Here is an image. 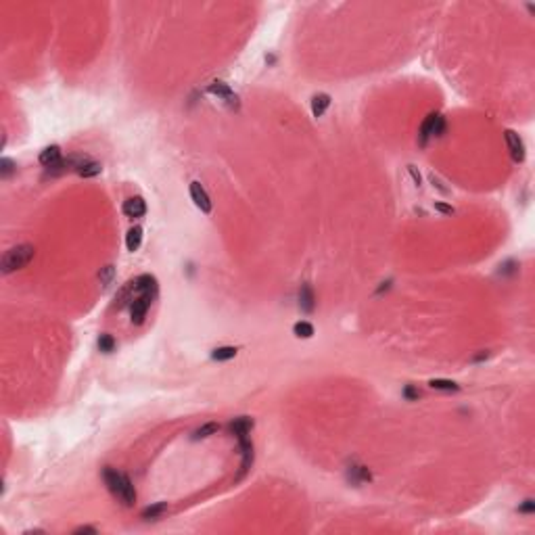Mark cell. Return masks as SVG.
Instances as JSON below:
<instances>
[{"instance_id":"obj_1","label":"cell","mask_w":535,"mask_h":535,"mask_svg":"<svg viewBox=\"0 0 535 535\" xmlns=\"http://www.w3.org/2000/svg\"><path fill=\"white\" fill-rule=\"evenodd\" d=\"M103 481H105L107 489L111 492V496H115L121 504L132 506L134 502H136V489H134V485H132L128 475L115 471V468H111V466H105Z\"/></svg>"},{"instance_id":"obj_2","label":"cell","mask_w":535,"mask_h":535,"mask_svg":"<svg viewBox=\"0 0 535 535\" xmlns=\"http://www.w3.org/2000/svg\"><path fill=\"white\" fill-rule=\"evenodd\" d=\"M36 255V249L32 245H17V247L9 249L3 259H0V270L3 274H11L15 270H21V268H26Z\"/></svg>"},{"instance_id":"obj_3","label":"cell","mask_w":535,"mask_h":535,"mask_svg":"<svg viewBox=\"0 0 535 535\" xmlns=\"http://www.w3.org/2000/svg\"><path fill=\"white\" fill-rule=\"evenodd\" d=\"M153 301H155V297H151V295H136L132 299V303H130V320H132V324L140 326L147 320V314H149Z\"/></svg>"},{"instance_id":"obj_4","label":"cell","mask_w":535,"mask_h":535,"mask_svg":"<svg viewBox=\"0 0 535 535\" xmlns=\"http://www.w3.org/2000/svg\"><path fill=\"white\" fill-rule=\"evenodd\" d=\"M238 448H240V471L236 475V481H240L245 475H247L251 471V466H253V443H251V437L249 435H242L238 437Z\"/></svg>"},{"instance_id":"obj_5","label":"cell","mask_w":535,"mask_h":535,"mask_svg":"<svg viewBox=\"0 0 535 535\" xmlns=\"http://www.w3.org/2000/svg\"><path fill=\"white\" fill-rule=\"evenodd\" d=\"M504 140L508 144V151H510V157L515 163H523L525 161V142L523 138L515 130H504Z\"/></svg>"},{"instance_id":"obj_6","label":"cell","mask_w":535,"mask_h":535,"mask_svg":"<svg viewBox=\"0 0 535 535\" xmlns=\"http://www.w3.org/2000/svg\"><path fill=\"white\" fill-rule=\"evenodd\" d=\"M207 92H209V94H215L217 99H222L230 109H238V96L230 90L228 84H224V82H211V84L207 86Z\"/></svg>"},{"instance_id":"obj_7","label":"cell","mask_w":535,"mask_h":535,"mask_svg":"<svg viewBox=\"0 0 535 535\" xmlns=\"http://www.w3.org/2000/svg\"><path fill=\"white\" fill-rule=\"evenodd\" d=\"M190 199L194 201V205L201 211H205V213L211 211V199H209V194L205 192V188L201 186L199 182H190Z\"/></svg>"},{"instance_id":"obj_8","label":"cell","mask_w":535,"mask_h":535,"mask_svg":"<svg viewBox=\"0 0 535 535\" xmlns=\"http://www.w3.org/2000/svg\"><path fill=\"white\" fill-rule=\"evenodd\" d=\"M38 161L46 167V169H51V167H55V165H59L61 161H63V155H61V147H57V144H51V147H46L44 149L42 153H40V157H38Z\"/></svg>"},{"instance_id":"obj_9","label":"cell","mask_w":535,"mask_h":535,"mask_svg":"<svg viewBox=\"0 0 535 535\" xmlns=\"http://www.w3.org/2000/svg\"><path fill=\"white\" fill-rule=\"evenodd\" d=\"M124 213L128 217H142L147 213V203H144V199L142 197H130L126 203H124Z\"/></svg>"},{"instance_id":"obj_10","label":"cell","mask_w":535,"mask_h":535,"mask_svg":"<svg viewBox=\"0 0 535 535\" xmlns=\"http://www.w3.org/2000/svg\"><path fill=\"white\" fill-rule=\"evenodd\" d=\"M253 427H255L253 418H249V416H238V418H234V420L230 422V433L238 439V437H242V435H249V433L253 431Z\"/></svg>"},{"instance_id":"obj_11","label":"cell","mask_w":535,"mask_h":535,"mask_svg":"<svg viewBox=\"0 0 535 535\" xmlns=\"http://www.w3.org/2000/svg\"><path fill=\"white\" fill-rule=\"evenodd\" d=\"M437 119H439V113H429L427 117H425V121H422V126H420V147H425L427 142H429V138H433L435 136V126H437Z\"/></svg>"},{"instance_id":"obj_12","label":"cell","mask_w":535,"mask_h":535,"mask_svg":"<svg viewBox=\"0 0 535 535\" xmlns=\"http://www.w3.org/2000/svg\"><path fill=\"white\" fill-rule=\"evenodd\" d=\"M140 245H142V228L140 226H132L126 234V249L130 253L134 251H138L140 249Z\"/></svg>"},{"instance_id":"obj_13","label":"cell","mask_w":535,"mask_h":535,"mask_svg":"<svg viewBox=\"0 0 535 535\" xmlns=\"http://www.w3.org/2000/svg\"><path fill=\"white\" fill-rule=\"evenodd\" d=\"M328 107H330V96L328 94L320 92V94L311 96V115H314V117H322Z\"/></svg>"},{"instance_id":"obj_14","label":"cell","mask_w":535,"mask_h":535,"mask_svg":"<svg viewBox=\"0 0 535 535\" xmlns=\"http://www.w3.org/2000/svg\"><path fill=\"white\" fill-rule=\"evenodd\" d=\"M299 307L303 311H311L314 309V291H311L309 284H303L299 288Z\"/></svg>"},{"instance_id":"obj_15","label":"cell","mask_w":535,"mask_h":535,"mask_svg":"<svg viewBox=\"0 0 535 535\" xmlns=\"http://www.w3.org/2000/svg\"><path fill=\"white\" fill-rule=\"evenodd\" d=\"M236 353H238V349H236V347H230V345L217 347V349L211 351V360H215V362H226V360L236 358Z\"/></svg>"},{"instance_id":"obj_16","label":"cell","mask_w":535,"mask_h":535,"mask_svg":"<svg viewBox=\"0 0 535 535\" xmlns=\"http://www.w3.org/2000/svg\"><path fill=\"white\" fill-rule=\"evenodd\" d=\"M165 510H167V504H165V502H157V504L147 506V508L142 510V519H147V521H153V519H161Z\"/></svg>"},{"instance_id":"obj_17","label":"cell","mask_w":535,"mask_h":535,"mask_svg":"<svg viewBox=\"0 0 535 535\" xmlns=\"http://www.w3.org/2000/svg\"><path fill=\"white\" fill-rule=\"evenodd\" d=\"M217 431H220V425H217V422H207V425L199 427V429L192 433V439H194V441H199V439H207V437L215 435Z\"/></svg>"},{"instance_id":"obj_18","label":"cell","mask_w":535,"mask_h":535,"mask_svg":"<svg viewBox=\"0 0 535 535\" xmlns=\"http://www.w3.org/2000/svg\"><path fill=\"white\" fill-rule=\"evenodd\" d=\"M293 334L297 339H311L314 337V326H311L309 322H297L295 326H293Z\"/></svg>"},{"instance_id":"obj_19","label":"cell","mask_w":535,"mask_h":535,"mask_svg":"<svg viewBox=\"0 0 535 535\" xmlns=\"http://www.w3.org/2000/svg\"><path fill=\"white\" fill-rule=\"evenodd\" d=\"M429 385L435 391H458L460 389L454 381H448V378H433V381H429Z\"/></svg>"},{"instance_id":"obj_20","label":"cell","mask_w":535,"mask_h":535,"mask_svg":"<svg viewBox=\"0 0 535 535\" xmlns=\"http://www.w3.org/2000/svg\"><path fill=\"white\" fill-rule=\"evenodd\" d=\"M103 172V165L99 163V161H88L78 174L82 176V178H94V176H99Z\"/></svg>"},{"instance_id":"obj_21","label":"cell","mask_w":535,"mask_h":535,"mask_svg":"<svg viewBox=\"0 0 535 535\" xmlns=\"http://www.w3.org/2000/svg\"><path fill=\"white\" fill-rule=\"evenodd\" d=\"M99 278H101L103 288H109V284L113 282V278H115V268H113V265H105V268H101Z\"/></svg>"},{"instance_id":"obj_22","label":"cell","mask_w":535,"mask_h":535,"mask_svg":"<svg viewBox=\"0 0 535 535\" xmlns=\"http://www.w3.org/2000/svg\"><path fill=\"white\" fill-rule=\"evenodd\" d=\"M15 172H17V165H15V161H13V159L5 157L3 161H0V176H3L5 180H7V178H11Z\"/></svg>"},{"instance_id":"obj_23","label":"cell","mask_w":535,"mask_h":535,"mask_svg":"<svg viewBox=\"0 0 535 535\" xmlns=\"http://www.w3.org/2000/svg\"><path fill=\"white\" fill-rule=\"evenodd\" d=\"M115 339L111 337V334H101V339H99V349L101 351H105V353H111L115 349Z\"/></svg>"},{"instance_id":"obj_24","label":"cell","mask_w":535,"mask_h":535,"mask_svg":"<svg viewBox=\"0 0 535 535\" xmlns=\"http://www.w3.org/2000/svg\"><path fill=\"white\" fill-rule=\"evenodd\" d=\"M435 211H439L443 215H454L456 213V209L452 205H448V203H443V201H435Z\"/></svg>"},{"instance_id":"obj_25","label":"cell","mask_w":535,"mask_h":535,"mask_svg":"<svg viewBox=\"0 0 535 535\" xmlns=\"http://www.w3.org/2000/svg\"><path fill=\"white\" fill-rule=\"evenodd\" d=\"M519 512H523V515H531V512H535V502L533 500H525V504L519 506Z\"/></svg>"},{"instance_id":"obj_26","label":"cell","mask_w":535,"mask_h":535,"mask_svg":"<svg viewBox=\"0 0 535 535\" xmlns=\"http://www.w3.org/2000/svg\"><path fill=\"white\" fill-rule=\"evenodd\" d=\"M404 395H406L408 399H418V397H420V391H418V389H414L412 385H408V387H406V391H404Z\"/></svg>"},{"instance_id":"obj_27","label":"cell","mask_w":535,"mask_h":535,"mask_svg":"<svg viewBox=\"0 0 535 535\" xmlns=\"http://www.w3.org/2000/svg\"><path fill=\"white\" fill-rule=\"evenodd\" d=\"M408 172H410V176H412V180H414V184H416V186H420V182H422V178H420V174L416 172V167H414V165H408Z\"/></svg>"},{"instance_id":"obj_28","label":"cell","mask_w":535,"mask_h":535,"mask_svg":"<svg viewBox=\"0 0 535 535\" xmlns=\"http://www.w3.org/2000/svg\"><path fill=\"white\" fill-rule=\"evenodd\" d=\"M74 533H76V535H82V533H92V535H94L96 529H94V527H88V525H82V527L74 529Z\"/></svg>"},{"instance_id":"obj_29","label":"cell","mask_w":535,"mask_h":535,"mask_svg":"<svg viewBox=\"0 0 535 535\" xmlns=\"http://www.w3.org/2000/svg\"><path fill=\"white\" fill-rule=\"evenodd\" d=\"M429 178H431V182H433V186H437V188H439V190H441L443 194H448V192H450V190H448V188H445V186H441V182H439V178H435L433 174H431Z\"/></svg>"}]
</instances>
